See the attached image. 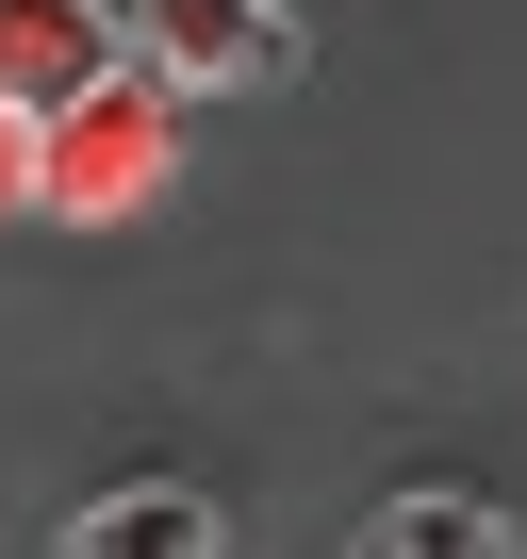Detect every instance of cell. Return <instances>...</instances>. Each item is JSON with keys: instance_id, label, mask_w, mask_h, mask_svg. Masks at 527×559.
Returning a JSON list of instances; mask_svg holds the SVG:
<instances>
[{"instance_id": "6da1fadb", "label": "cell", "mask_w": 527, "mask_h": 559, "mask_svg": "<svg viewBox=\"0 0 527 559\" xmlns=\"http://www.w3.org/2000/svg\"><path fill=\"white\" fill-rule=\"evenodd\" d=\"M165 165H181V99H165V83H99V99L34 148V214L116 230V214H149V198H165Z\"/></svg>"}, {"instance_id": "7a4b0ae2", "label": "cell", "mask_w": 527, "mask_h": 559, "mask_svg": "<svg viewBox=\"0 0 527 559\" xmlns=\"http://www.w3.org/2000/svg\"><path fill=\"white\" fill-rule=\"evenodd\" d=\"M116 50L165 99H231V83H281L297 0H116Z\"/></svg>"}, {"instance_id": "3957f363", "label": "cell", "mask_w": 527, "mask_h": 559, "mask_svg": "<svg viewBox=\"0 0 527 559\" xmlns=\"http://www.w3.org/2000/svg\"><path fill=\"white\" fill-rule=\"evenodd\" d=\"M99 83H132V50H116V0H0V132H67Z\"/></svg>"}, {"instance_id": "277c9868", "label": "cell", "mask_w": 527, "mask_h": 559, "mask_svg": "<svg viewBox=\"0 0 527 559\" xmlns=\"http://www.w3.org/2000/svg\"><path fill=\"white\" fill-rule=\"evenodd\" d=\"M231 543V510L198 493V477H116L83 526H67V559H214Z\"/></svg>"}, {"instance_id": "5b68a950", "label": "cell", "mask_w": 527, "mask_h": 559, "mask_svg": "<svg viewBox=\"0 0 527 559\" xmlns=\"http://www.w3.org/2000/svg\"><path fill=\"white\" fill-rule=\"evenodd\" d=\"M363 559H511V510L478 477H396L363 510Z\"/></svg>"}]
</instances>
